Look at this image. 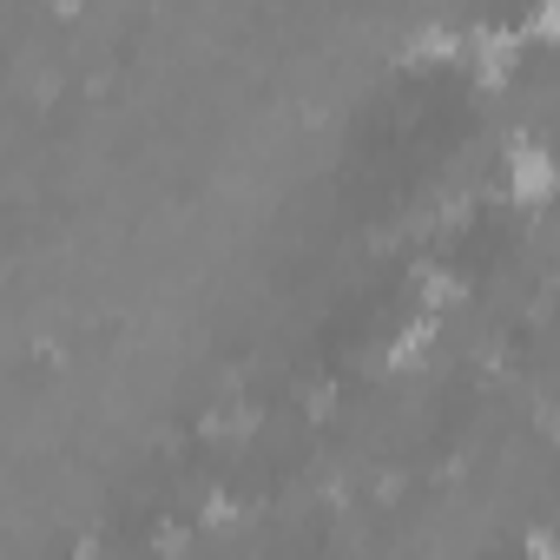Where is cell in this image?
I'll list each match as a JSON object with an SVG mask.
<instances>
[{
    "instance_id": "6da1fadb",
    "label": "cell",
    "mask_w": 560,
    "mask_h": 560,
    "mask_svg": "<svg viewBox=\"0 0 560 560\" xmlns=\"http://www.w3.org/2000/svg\"><path fill=\"white\" fill-rule=\"evenodd\" d=\"M501 191L514 211H553L560 205V159L553 139H521L514 152H501Z\"/></svg>"
}]
</instances>
